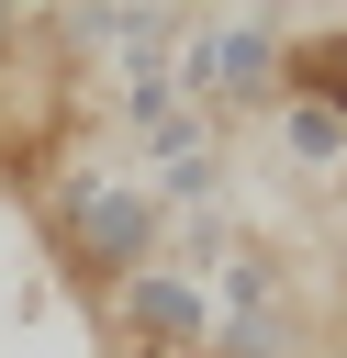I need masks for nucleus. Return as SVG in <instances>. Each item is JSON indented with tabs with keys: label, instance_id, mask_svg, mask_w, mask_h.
<instances>
[{
	"label": "nucleus",
	"instance_id": "4",
	"mask_svg": "<svg viewBox=\"0 0 347 358\" xmlns=\"http://www.w3.org/2000/svg\"><path fill=\"white\" fill-rule=\"evenodd\" d=\"M269 123H280V157H291L302 179H347V112H325V101H280Z\"/></svg>",
	"mask_w": 347,
	"mask_h": 358
},
{
	"label": "nucleus",
	"instance_id": "3",
	"mask_svg": "<svg viewBox=\"0 0 347 358\" xmlns=\"http://www.w3.org/2000/svg\"><path fill=\"white\" fill-rule=\"evenodd\" d=\"M280 101H325V112H347V22L280 34Z\"/></svg>",
	"mask_w": 347,
	"mask_h": 358
},
{
	"label": "nucleus",
	"instance_id": "1",
	"mask_svg": "<svg viewBox=\"0 0 347 358\" xmlns=\"http://www.w3.org/2000/svg\"><path fill=\"white\" fill-rule=\"evenodd\" d=\"M45 246H56V268H67L78 291H112V280H134L146 257H168V213H157V190H146L134 168H112V157H56V168H45Z\"/></svg>",
	"mask_w": 347,
	"mask_h": 358
},
{
	"label": "nucleus",
	"instance_id": "5",
	"mask_svg": "<svg viewBox=\"0 0 347 358\" xmlns=\"http://www.w3.org/2000/svg\"><path fill=\"white\" fill-rule=\"evenodd\" d=\"M101 11H168V0H101Z\"/></svg>",
	"mask_w": 347,
	"mask_h": 358
},
{
	"label": "nucleus",
	"instance_id": "2",
	"mask_svg": "<svg viewBox=\"0 0 347 358\" xmlns=\"http://www.w3.org/2000/svg\"><path fill=\"white\" fill-rule=\"evenodd\" d=\"M101 313H112V336H123L134 358H201V347H213V291H201V268H179V257H146L134 280H112Z\"/></svg>",
	"mask_w": 347,
	"mask_h": 358
}]
</instances>
